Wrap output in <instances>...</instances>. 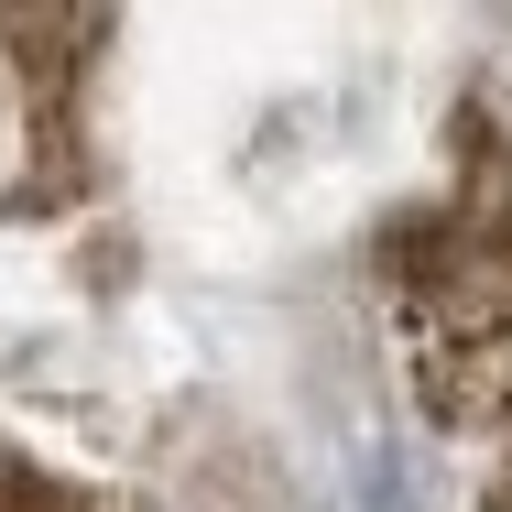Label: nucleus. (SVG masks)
I'll return each mask as SVG.
<instances>
[{
    "mask_svg": "<svg viewBox=\"0 0 512 512\" xmlns=\"http://www.w3.org/2000/svg\"><path fill=\"white\" fill-rule=\"evenodd\" d=\"M0 512H120V502L77 491V480H55V469H33L22 447H0Z\"/></svg>",
    "mask_w": 512,
    "mask_h": 512,
    "instance_id": "2",
    "label": "nucleus"
},
{
    "mask_svg": "<svg viewBox=\"0 0 512 512\" xmlns=\"http://www.w3.org/2000/svg\"><path fill=\"white\" fill-rule=\"evenodd\" d=\"M349 512H414V491H404V480H393V469H371V480L349 491Z\"/></svg>",
    "mask_w": 512,
    "mask_h": 512,
    "instance_id": "3",
    "label": "nucleus"
},
{
    "mask_svg": "<svg viewBox=\"0 0 512 512\" xmlns=\"http://www.w3.org/2000/svg\"><path fill=\"white\" fill-rule=\"evenodd\" d=\"M393 316H404V360H414L425 414L447 436L502 447L480 512H512V207L502 197L436 207L393 251Z\"/></svg>",
    "mask_w": 512,
    "mask_h": 512,
    "instance_id": "1",
    "label": "nucleus"
}]
</instances>
